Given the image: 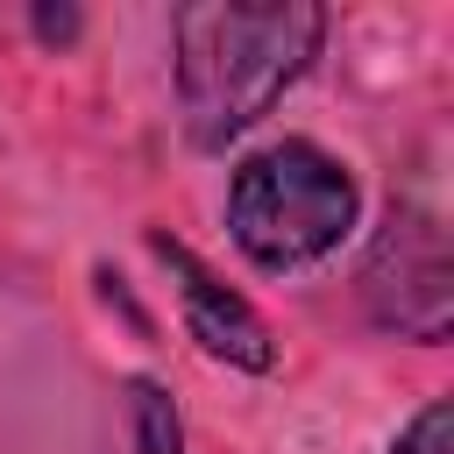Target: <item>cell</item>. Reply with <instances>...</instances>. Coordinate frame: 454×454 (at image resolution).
<instances>
[{
    "label": "cell",
    "mask_w": 454,
    "mask_h": 454,
    "mask_svg": "<svg viewBox=\"0 0 454 454\" xmlns=\"http://www.w3.org/2000/svg\"><path fill=\"white\" fill-rule=\"evenodd\" d=\"M121 419H128V454H192L184 411L163 376H149V369L121 376Z\"/></svg>",
    "instance_id": "5b68a950"
},
{
    "label": "cell",
    "mask_w": 454,
    "mask_h": 454,
    "mask_svg": "<svg viewBox=\"0 0 454 454\" xmlns=\"http://www.w3.org/2000/svg\"><path fill=\"white\" fill-rule=\"evenodd\" d=\"M149 255L170 270V291H177V326L184 340L220 362V369H241V376H270L277 369V326L262 319V305L248 291H234L206 255H192L177 234L149 227Z\"/></svg>",
    "instance_id": "277c9868"
},
{
    "label": "cell",
    "mask_w": 454,
    "mask_h": 454,
    "mask_svg": "<svg viewBox=\"0 0 454 454\" xmlns=\"http://www.w3.org/2000/svg\"><path fill=\"white\" fill-rule=\"evenodd\" d=\"M333 14L319 0H270V7H241V0H192L170 14V92H177V121L184 142L199 156H227L234 142H248L284 92H298V78L319 64Z\"/></svg>",
    "instance_id": "6da1fadb"
},
{
    "label": "cell",
    "mask_w": 454,
    "mask_h": 454,
    "mask_svg": "<svg viewBox=\"0 0 454 454\" xmlns=\"http://www.w3.org/2000/svg\"><path fill=\"white\" fill-rule=\"evenodd\" d=\"M390 454H454V411H447V397H426V404L397 426Z\"/></svg>",
    "instance_id": "8992f818"
},
{
    "label": "cell",
    "mask_w": 454,
    "mask_h": 454,
    "mask_svg": "<svg viewBox=\"0 0 454 454\" xmlns=\"http://www.w3.org/2000/svg\"><path fill=\"white\" fill-rule=\"evenodd\" d=\"M355 298L369 312L376 333L411 340V348H440L454 326V255H447V220L426 199H390L383 220L369 227L362 270H355Z\"/></svg>",
    "instance_id": "3957f363"
},
{
    "label": "cell",
    "mask_w": 454,
    "mask_h": 454,
    "mask_svg": "<svg viewBox=\"0 0 454 454\" xmlns=\"http://www.w3.org/2000/svg\"><path fill=\"white\" fill-rule=\"evenodd\" d=\"M28 35H35L43 50H71V43L85 35V14H78V7H28Z\"/></svg>",
    "instance_id": "52a82bcc"
},
{
    "label": "cell",
    "mask_w": 454,
    "mask_h": 454,
    "mask_svg": "<svg viewBox=\"0 0 454 454\" xmlns=\"http://www.w3.org/2000/svg\"><path fill=\"white\" fill-rule=\"evenodd\" d=\"M220 227L255 277H312L362 234V177L312 135H270L227 163Z\"/></svg>",
    "instance_id": "7a4b0ae2"
}]
</instances>
